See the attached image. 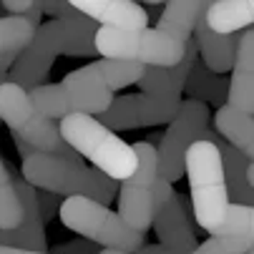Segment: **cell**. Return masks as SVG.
Masks as SVG:
<instances>
[{
	"instance_id": "6da1fadb",
	"label": "cell",
	"mask_w": 254,
	"mask_h": 254,
	"mask_svg": "<svg viewBox=\"0 0 254 254\" xmlns=\"http://www.w3.org/2000/svg\"><path fill=\"white\" fill-rule=\"evenodd\" d=\"M98 25L78 10L65 18H53L35 28L33 41L18 53L8 70V81L23 91H33L46 83L51 65L58 56H93Z\"/></svg>"
},
{
	"instance_id": "7a4b0ae2",
	"label": "cell",
	"mask_w": 254,
	"mask_h": 254,
	"mask_svg": "<svg viewBox=\"0 0 254 254\" xmlns=\"http://www.w3.org/2000/svg\"><path fill=\"white\" fill-rule=\"evenodd\" d=\"M20 176L35 191H48L56 196H83L91 199L101 206H108L116 196L119 181L103 176L96 169H88L83 164H73L58 156H48V154H30L28 159H23L20 166Z\"/></svg>"
},
{
	"instance_id": "3957f363",
	"label": "cell",
	"mask_w": 254,
	"mask_h": 254,
	"mask_svg": "<svg viewBox=\"0 0 254 254\" xmlns=\"http://www.w3.org/2000/svg\"><path fill=\"white\" fill-rule=\"evenodd\" d=\"M141 93L119 96L111 101L108 111L98 116V124L108 131L114 128H143L169 124L176 116V108L181 103V91L171 83L164 68H143V76L138 81Z\"/></svg>"
},
{
	"instance_id": "277c9868",
	"label": "cell",
	"mask_w": 254,
	"mask_h": 254,
	"mask_svg": "<svg viewBox=\"0 0 254 254\" xmlns=\"http://www.w3.org/2000/svg\"><path fill=\"white\" fill-rule=\"evenodd\" d=\"M58 131L68 146L81 159L86 156L103 176L114 181H126L136 171L133 146L114 131H108L106 126H101L98 119L83 114H68L58 124Z\"/></svg>"
},
{
	"instance_id": "5b68a950",
	"label": "cell",
	"mask_w": 254,
	"mask_h": 254,
	"mask_svg": "<svg viewBox=\"0 0 254 254\" xmlns=\"http://www.w3.org/2000/svg\"><path fill=\"white\" fill-rule=\"evenodd\" d=\"M184 171L189 176L194 219L201 229L214 234L229 209V194L224 184L219 149L209 141H196L184 156Z\"/></svg>"
},
{
	"instance_id": "8992f818",
	"label": "cell",
	"mask_w": 254,
	"mask_h": 254,
	"mask_svg": "<svg viewBox=\"0 0 254 254\" xmlns=\"http://www.w3.org/2000/svg\"><path fill=\"white\" fill-rule=\"evenodd\" d=\"M96 53L108 61L138 63L143 68H174L184 58L187 43L174 41L159 28L121 30V28H98L96 33Z\"/></svg>"
},
{
	"instance_id": "52a82bcc",
	"label": "cell",
	"mask_w": 254,
	"mask_h": 254,
	"mask_svg": "<svg viewBox=\"0 0 254 254\" xmlns=\"http://www.w3.org/2000/svg\"><path fill=\"white\" fill-rule=\"evenodd\" d=\"M196 141H209L216 149L224 146V138L216 136L209 126V106L194 98L181 101L176 108V116L169 121L166 133L161 136V146L156 149V166L159 176L169 184L184 174V156Z\"/></svg>"
},
{
	"instance_id": "ba28073f",
	"label": "cell",
	"mask_w": 254,
	"mask_h": 254,
	"mask_svg": "<svg viewBox=\"0 0 254 254\" xmlns=\"http://www.w3.org/2000/svg\"><path fill=\"white\" fill-rule=\"evenodd\" d=\"M58 214H61L63 227H68L86 242H93L103 249L133 254L146 242V234L128 229L116 211H111L108 206H101L91 199H83V196L63 199Z\"/></svg>"
},
{
	"instance_id": "9c48e42d",
	"label": "cell",
	"mask_w": 254,
	"mask_h": 254,
	"mask_svg": "<svg viewBox=\"0 0 254 254\" xmlns=\"http://www.w3.org/2000/svg\"><path fill=\"white\" fill-rule=\"evenodd\" d=\"M0 121L10 128V133H18L38 154L83 164L81 156L61 138L58 126L35 111V106L28 98V91H23L20 86L13 83L0 86Z\"/></svg>"
},
{
	"instance_id": "30bf717a",
	"label": "cell",
	"mask_w": 254,
	"mask_h": 254,
	"mask_svg": "<svg viewBox=\"0 0 254 254\" xmlns=\"http://www.w3.org/2000/svg\"><path fill=\"white\" fill-rule=\"evenodd\" d=\"M131 146L136 151V171L121 184L116 214L128 229L146 234V229L154 222V184L159 176L156 149L149 141H138Z\"/></svg>"
},
{
	"instance_id": "8fae6325",
	"label": "cell",
	"mask_w": 254,
	"mask_h": 254,
	"mask_svg": "<svg viewBox=\"0 0 254 254\" xmlns=\"http://www.w3.org/2000/svg\"><path fill=\"white\" fill-rule=\"evenodd\" d=\"M61 86L68 96V103L73 108V114H83V116L96 119V116L106 114L111 101H114V91L103 81L96 63H88L78 70H70L61 81Z\"/></svg>"
},
{
	"instance_id": "7c38bea8",
	"label": "cell",
	"mask_w": 254,
	"mask_h": 254,
	"mask_svg": "<svg viewBox=\"0 0 254 254\" xmlns=\"http://www.w3.org/2000/svg\"><path fill=\"white\" fill-rule=\"evenodd\" d=\"M229 108L247 116H254V28L239 33V43L232 65V81L227 88Z\"/></svg>"
},
{
	"instance_id": "4fadbf2b",
	"label": "cell",
	"mask_w": 254,
	"mask_h": 254,
	"mask_svg": "<svg viewBox=\"0 0 254 254\" xmlns=\"http://www.w3.org/2000/svg\"><path fill=\"white\" fill-rule=\"evenodd\" d=\"M154 229L159 237V244L171 254H191L199 242L189 227L187 216V196H171V201L154 214Z\"/></svg>"
},
{
	"instance_id": "5bb4252c",
	"label": "cell",
	"mask_w": 254,
	"mask_h": 254,
	"mask_svg": "<svg viewBox=\"0 0 254 254\" xmlns=\"http://www.w3.org/2000/svg\"><path fill=\"white\" fill-rule=\"evenodd\" d=\"M70 5L88 20H93L98 28H121V30L149 28L146 10L133 0H73Z\"/></svg>"
},
{
	"instance_id": "9a60e30c",
	"label": "cell",
	"mask_w": 254,
	"mask_h": 254,
	"mask_svg": "<svg viewBox=\"0 0 254 254\" xmlns=\"http://www.w3.org/2000/svg\"><path fill=\"white\" fill-rule=\"evenodd\" d=\"M206 8L209 3H201V10L196 15V23H194V43H196V51L201 53L204 58V65L216 76H224L227 70H232L234 65V53H237V43H239V33L234 35H219L214 33L209 25H206Z\"/></svg>"
},
{
	"instance_id": "2e32d148",
	"label": "cell",
	"mask_w": 254,
	"mask_h": 254,
	"mask_svg": "<svg viewBox=\"0 0 254 254\" xmlns=\"http://www.w3.org/2000/svg\"><path fill=\"white\" fill-rule=\"evenodd\" d=\"M214 128L229 146H234L242 156L249 159V164H254V116L222 106L214 114Z\"/></svg>"
},
{
	"instance_id": "e0dca14e",
	"label": "cell",
	"mask_w": 254,
	"mask_h": 254,
	"mask_svg": "<svg viewBox=\"0 0 254 254\" xmlns=\"http://www.w3.org/2000/svg\"><path fill=\"white\" fill-rule=\"evenodd\" d=\"M254 23V0H216L206 8V25L219 35L244 33Z\"/></svg>"
},
{
	"instance_id": "ac0fdd59",
	"label": "cell",
	"mask_w": 254,
	"mask_h": 254,
	"mask_svg": "<svg viewBox=\"0 0 254 254\" xmlns=\"http://www.w3.org/2000/svg\"><path fill=\"white\" fill-rule=\"evenodd\" d=\"M222 156V169H224V184H227V194H229V204H239V206H254V189L247 181V169H249V159L242 156L234 146L224 143L219 149Z\"/></svg>"
},
{
	"instance_id": "d6986e66",
	"label": "cell",
	"mask_w": 254,
	"mask_h": 254,
	"mask_svg": "<svg viewBox=\"0 0 254 254\" xmlns=\"http://www.w3.org/2000/svg\"><path fill=\"white\" fill-rule=\"evenodd\" d=\"M199 10H201V3H196V0H171V3H164V10L156 25L161 33L171 35L174 41L187 43L191 38Z\"/></svg>"
},
{
	"instance_id": "ffe728a7",
	"label": "cell",
	"mask_w": 254,
	"mask_h": 254,
	"mask_svg": "<svg viewBox=\"0 0 254 254\" xmlns=\"http://www.w3.org/2000/svg\"><path fill=\"white\" fill-rule=\"evenodd\" d=\"M227 88H229V83L222 78V76H216V73H211V70L204 65V63H194V68H191V73H189V78H187V86H184V91L189 93V98H194V101H201V103H216V106H224L227 103Z\"/></svg>"
},
{
	"instance_id": "44dd1931",
	"label": "cell",
	"mask_w": 254,
	"mask_h": 254,
	"mask_svg": "<svg viewBox=\"0 0 254 254\" xmlns=\"http://www.w3.org/2000/svg\"><path fill=\"white\" fill-rule=\"evenodd\" d=\"M28 98L30 103L35 106V111L41 116H46L48 121H63L68 114H73V108L68 103V96L63 91L61 83H43L38 88L28 91Z\"/></svg>"
},
{
	"instance_id": "7402d4cb",
	"label": "cell",
	"mask_w": 254,
	"mask_h": 254,
	"mask_svg": "<svg viewBox=\"0 0 254 254\" xmlns=\"http://www.w3.org/2000/svg\"><path fill=\"white\" fill-rule=\"evenodd\" d=\"M35 35V25H30L20 15L0 18V56H18Z\"/></svg>"
},
{
	"instance_id": "603a6c76",
	"label": "cell",
	"mask_w": 254,
	"mask_h": 254,
	"mask_svg": "<svg viewBox=\"0 0 254 254\" xmlns=\"http://www.w3.org/2000/svg\"><path fill=\"white\" fill-rule=\"evenodd\" d=\"M211 237H239L242 242L254 247V206L229 204L222 224Z\"/></svg>"
},
{
	"instance_id": "cb8c5ba5",
	"label": "cell",
	"mask_w": 254,
	"mask_h": 254,
	"mask_svg": "<svg viewBox=\"0 0 254 254\" xmlns=\"http://www.w3.org/2000/svg\"><path fill=\"white\" fill-rule=\"evenodd\" d=\"M23 222V209L18 204L13 181H10V171H8V161L0 156V229H18Z\"/></svg>"
},
{
	"instance_id": "d4e9b609",
	"label": "cell",
	"mask_w": 254,
	"mask_h": 254,
	"mask_svg": "<svg viewBox=\"0 0 254 254\" xmlns=\"http://www.w3.org/2000/svg\"><path fill=\"white\" fill-rule=\"evenodd\" d=\"M96 68L101 70L103 81L108 83L111 91H121L126 86H133L141 81L143 76V65L138 63H126V61H108V58H101L96 61Z\"/></svg>"
},
{
	"instance_id": "484cf974",
	"label": "cell",
	"mask_w": 254,
	"mask_h": 254,
	"mask_svg": "<svg viewBox=\"0 0 254 254\" xmlns=\"http://www.w3.org/2000/svg\"><path fill=\"white\" fill-rule=\"evenodd\" d=\"M252 244L242 242L239 237H211L201 242L191 254H247Z\"/></svg>"
},
{
	"instance_id": "4316f807",
	"label": "cell",
	"mask_w": 254,
	"mask_h": 254,
	"mask_svg": "<svg viewBox=\"0 0 254 254\" xmlns=\"http://www.w3.org/2000/svg\"><path fill=\"white\" fill-rule=\"evenodd\" d=\"M196 56H199V51H196V43L189 38L187 41V51H184V58H181L174 68H169L166 73H169V78H171V83L181 91L187 86V78H189V73H191V68H194V63H196Z\"/></svg>"
},
{
	"instance_id": "83f0119b",
	"label": "cell",
	"mask_w": 254,
	"mask_h": 254,
	"mask_svg": "<svg viewBox=\"0 0 254 254\" xmlns=\"http://www.w3.org/2000/svg\"><path fill=\"white\" fill-rule=\"evenodd\" d=\"M51 254H101V247L93 242H86V239H73V242L53 247Z\"/></svg>"
},
{
	"instance_id": "f1b7e54d",
	"label": "cell",
	"mask_w": 254,
	"mask_h": 254,
	"mask_svg": "<svg viewBox=\"0 0 254 254\" xmlns=\"http://www.w3.org/2000/svg\"><path fill=\"white\" fill-rule=\"evenodd\" d=\"M38 209H41V219H43V224H46L48 219H53V216L58 214V209H61V196L48 194V191H38Z\"/></svg>"
},
{
	"instance_id": "f546056e",
	"label": "cell",
	"mask_w": 254,
	"mask_h": 254,
	"mask_svg": "<svg viewBox=\"0 0 254 254\" xmlns=\"http://www.w3.org/2000/svg\"><path fill=\"white\" fill-rule=\"evenodd\" d=\"M171 196H174L171 184H169L166 179L156 176V184H154V214H156L159 209H164V206L171 201Z\"/></svg>"
},
{
	"instance_id": "4dcf8cb0",
	"label": "cell",
	"mask_w": 254,
	"mask_h": 254,
	"mask_svg": "<svg viewBox=\"0 0 254 254\" xmlns=\"http://www.w3.org/2000/svg\"><path fill=\"white\" fill-rule=\"evenodd\" d=\"M38 3H41L43 15L48 13L53 18H65V15H73L76 13V8L70 5V3H56V0H38Z\"/></svg>"
},
{
	"instance_id": "1f68e13d",
	"label": "cell",
	"mask_w": 254,
	"mask_h": 254,
	"mask_svg": "<svg viewBox=\"0 0 254 254\" xmlns=\"http://www.w3.org/2000/svg\"><path fill=\"white\" fill-rule=\"evenodd\" d=\"M33 3H35V0H3L0 5H3L5 10H10L13 15H25L33 8Z\"/></svg>"
},
{
	"instance_id": "d6a6232c",
	"label": "cell",
	"mask_w": 254,
	"mask_h": 254,
	"mask_svg": "<svg viewBox=\"0 0 254 254\" xmlns=\"http://www.w3.org/2000/svg\"><path fill=\"white\" fill-rule=\"evenodd\" d=\"M0 254H51V252H30V249H13V247H0Z\"/></svg>"
},
{
	"instance_id": "836d02e7",
	"label": "cell",
	"mask_w": 254,
	"mask_h": 254,
	"mask_svg": "<svg viewBox=\"0 0 254 254\" xmlns=\"http://www.w3.org/2000/svg\"><path fill=\"white\" fill-rule=\"evenodd\" d=\"M247 181H249V187L254 189V164H249V169H247Z\"/></svg>"
},
{
	"instance_id": "e575fe53",
	"label": "cell",
	"mask_w": 254,
	"mask_h": 254,
	"mask_svg": "<svg viewBox=\"0 0 254 254\" xmlns=\"http://www.w3.org/2000/svg\"><path fill=\"white\" fill-rule=\"evenodd\" d=\"M101 254H124V252H116V249H101Z\"/></svg>"
},
{
	"instance_id": "d590c367",
	"label": "cell",
	"mask_w": 254,
	"mask_h": 254,
	"mask_svg": "<svg viewBox=\"0 0 254 254\" xmlns=\"http://www.w3.org/2000/svg\"><path fill=\"white\" fill-rule=\"evenodd\" d=\"M247 254H254V247H252V249H249V252H247Z\"/></svg>"
}]
</instances>
